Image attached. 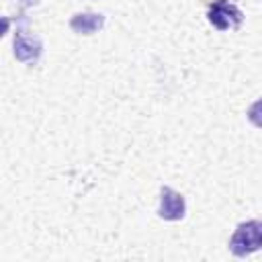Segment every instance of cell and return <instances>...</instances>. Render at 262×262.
I'll return each instance as SVG.
<instances>
[{"mask_svg":"<svg viewBox=\"0 0 262 262\" xmlns=\"http://www.w3.org/2000/svg\"><path fill=\"white\" fill-rule=\"evenodd\" d=\"M102 25H104L102 14H94V12H80L70 20L72 31L78 35H92L98 29H102Z\"/></svg>","mask_w":262,"mask_h":262,"instance_id":"cell-4","label":"cell"},{"mask_svg":"<svg viewBox=\"0 0 262 262\" xmlns=\"http://www.w3.org/2000/svg\"><path fill=\"white\" fill-rule=\"evenodd\" d=\"M260 248H262V219H252V221L239 223L229 239L231 254L244 258Z\"/></svg>","mask_w":262,"mask_h":262,"instance_id":"cell-1","label":"cell"},{"mask_svg":"<svg viewBox=\"0 0 262 262\" xmlns=\"http://www.w3.org/2000/svg\"><path fill=\"white\" fill-rule=\"evenodd\" d=\"M248 121H250L254 127H260V129H262V98H258V100L248 108Z\"/></svg>","mask_w":262,"mask_h":262,"instance_id":"cell-5","label":"cell"},{"mask_svg":"<svg viewBox=\"0 0 262 262\" xmlns=\"http://www.w3.org/2000/svg\"><path fill=\"white\" fill-rule=\"evenodd\" d=\"M186 205H184V196L180 192H176L170 186H164L160 190V209L158 215L166 221H178L184 217Z\"/></svg>","mask_w":262,"mask_h":262,"instance_id":"cell-3","label":"cell"},{"mask_svg":"<svg viewBox=\"0 0 262 262\" xmlns=\"http://www.w3.org/2000/svg\"><path fill=\"white\" fill-rule=\"evenodd\" d=\"M207 16H209V23H211L215 29H219V31L237 29V27L242 25V18H244L242 10H239L235 4H231L229 0H215V2L209 6Z\"/></svg>","mask_w":262,"mask_h":262,"instance_id":"cell-2","label":"cell"}]
</instances>
